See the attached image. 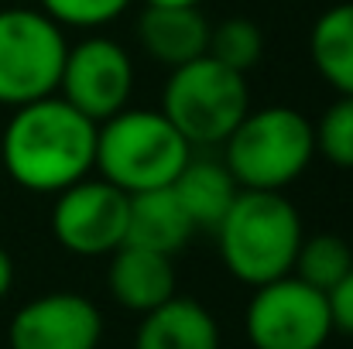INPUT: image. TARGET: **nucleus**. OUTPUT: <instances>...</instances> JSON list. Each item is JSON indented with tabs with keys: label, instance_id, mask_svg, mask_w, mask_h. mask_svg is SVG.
I'll return each mask as SVG.
<instances>
[{
	"label": "nucleus",
	"instance_id": "obj_1",
	"mask_svg": "<svg viewBox=\"0 0 353 349\" xmlns=\"http://www.w3.org/2000/svg\"><path fill=\"white\" fill-rule=\"evenodd\" d=\"M0 165L28 192H62L97 168V123L59 93L17 107L0 137Z\"/></svg>",
	"mask_w": 353,
	"mask_h": 349
},
{
	"label": "nucleus",
	"instance_id": "obj_2",
	"mask_svg": "<svg viewBox=\"0 0 353 349\" xmlns=\"http://www.w3.org/2000/svg\"><path fill=\"white\" fill-rule=\"evenodd\" d=\"M220 257L236 281L261 288L295 267L302 243V216L281 192H250L240 189L230 213L216 226Z\"/></svg>",
	"mask_w": 353,
	"mask_h": 349
},
{
	"label": "nucleus",
	"instance_id": "obj_3",
	"mask_svg": "<svg viewBox=\"0 0 353 349\" xmlns=\"http://www.w3.org/2000/svg\"><path fill=\"white\" fill-rule=\"evenodd\" d=\"M189 158V140L161 110H120L97 127L100 178L127 195L168 189Z\"/></svg>",
	"mask_w": 353,
	"mask_h": 349
},
{
	"label": "nucleus",
	"instance_id": "obj_4",
	"mask_svg": "<svg viewBox=\"0 0 353 349\" xmlns=\"http://www.w3.org/2000/svg\"><path fill=\"white\" fill-rule=\"evenodd\" d=\"M316 158L312 120L292 107L247 110L223 140V165L240 189L281 192L305 175Z\"/></svg>",
	"mask_w": 353,
	"mask_h": 349
},
{
	"label": "nucleus",
	"instance_id": "obj_5",
	"mask_svg": "<svg viewBox=\"0 0 353 349\" xmlns=\"http://www.w3.org/2000/svg\"><path fill=\"white\" fill-rule=\"evenodd\" d=\"M250 110L243 76L213 62L210 55L172 69L161 96V114L189 140V147L223 144Z\"/></svg>",
	"mask_w": 353,
	"mask_h": 349
},
{
	"label": "nucleus",
	"instance_id": "obj_6",
	"mask_svg": "<svg viewBox=\"0 0 353 349\" xmlns=\"http://www.w3.org/2000/svg\"><path fill=\"white\" fill-rule=\"evenodd\" d=\"M65 31L31 7L0 10V107H28L55 96L65 65Z\"/></svg>",
	"mask_w": 353,
	"mask_h": 349
},
{
	"label": "nucleus",
	"instance_id": "obj_7",
	"mask_svg": "<svg viewBox=\"0 0 353 349\" xmlns=\"http://www.w3.org/2000/svg\"><path fill=\"white\" fill-rule=\"evenodd\" d=\"M243 329L254 349H323L333 336L326 295L295 274L254 288Z\"/></svg>",
	"mask_w": 353,
	"mask_h": 349
},
{
	"label": "nucleus",
	"instance_id": "obj_8",
	"mask_svg": "<svg viewBox=\"0 0 353 349\" xmlns=\"http://www.w3.org/2000/svg\"><path fill=\"white\" fill-rule=\"evenodd\" d=\"M134 93V62L114 38L93 34L65 52L59 96L72 103L83 116H90L97 127L120 110H127V100Z\"/></svg>",
	"mask_w": 353,
	"mask_h": 349
},
{
	"label": "nucleus",
	"instance_id": "obj_9",
	"mask_svg": "<svg viewBox=\"0 0 353 349\" xmlns=\"http://www.w3.org/2000/svg\"><path fill=\"white\" fill-rule=\"evenodd\" d=\"M52 233L76 257H110L127 236V192L107 178H83L59 192Z\"/></svg>",
	"mask_w": 353,
	"mask_h": 349
},
{
	"label": "nucleus",
	"instance_id": "obj_10",
	"mask_svg": "<svg viewBox=\"0 0 353 349\" xmlns=\"http://www.w3.org/2000/svg\"><path fill=\"white\" fill-rule=\"evenodd\" d=\"M103 339L100 308L76 291L38 295L17 308L7 329L10 349H97Z\"/></svg>",
	"mask_w": 353,
	"mask_h": 349
},
{
	"label": "nucleus",
	"instance_id": "obj_11",
	"mask_svg": "<svg viewBox=\"0 0 353 349\" xmlns=\"http://www.w3.org/2000/svg\"><path fill=\"white\" fill-rule=\"evenodd\" d=\"M175 257L123 243L110 253L107 284L120 308L148 315L175 295Z\"/></svg>",
	"mask_w": 353,
	"mask_h": 349
},
{
	"label": "nucleus",
	"instance_id": "obj_12",
	"mask_svg": "<svg viewBox=\"0 0 353 349\" xmlns=\"http://www.w3.org/2000/svg\"><path fill=\"white\" fill-rule=\"evenodd\" d=\"M210 28L199 7H144L137 17V41L148 59L179 69L206 55Z\"/></svg>",
	"mask_w": 353,
	"mask_h": 349
},
{
	"label": "nucleus",
	"instance_id": "obj_13",
	"mask_svg": "<svg viewBox=\"0 0 353 349\" xmlns=\"http://www.w3.org/2000/svg\"><path fill=\"white\" fill-rule=\"evenodd\" d=\"M134 349H220V322L189 295H172L154 312L141 315Z\"/></svg>",
	"mask_w": 353,
	"mask_h": 349
},
{
	"label": "nucleus",
	"instance_id": "obj_14",
	"mask_svg": "<svg viewBox=\"0 0 353 349\" xmlns=\"http://www.w3.org/2000/svg\"><path fill=\"white\" fill-rule=\"evenodd\" d=\"M192 220L179 206L172 189H151L127 195V236L123 243L175 257L192 240Z\"/></svg>",
	"mask_w": 353,
	"mask_h": 349
},
{
	"label": "nucleus",
	"instance_id": "obj_15",
	"mask_svg": "<svg viewBox=\"0 0 353 349\" xmlns=\"http://www.w3.org/2000/svg\"><path fill=\"white\" fill-rule=\"evenodd\" d=\"M168 189L175 192L179 206L185 209L196 230H216L220 220L230 213L234 199L240 195V185L223 161L196 158V154L185 161V168L175 175Z\"/></svg>",
	"mask_w": 353,
	"mask_h": 349
},
{
	"label": "nucleus",
	"instance_id": "obj_16",
	"mask_svg": "<svg viewBox=\"0 0 353 349\" xmlns=\"http://www.w3.org/2000/svg\"><path fill=\"white\" fill-rule=\"evenodd\" d=\"M309 55L316 72L340 93L353 96V0L323 10L309 34Z\"/></svg>",
	"mask_w": 353,
	"mask_h": 349
},
{
	"label": "nucleus",
	"instance_id": "obj_17",
	"mask_svg": "<svg viewBox=\"0 0 353 349\" xmlns=\"http://www.w3.org/2000/svg\"><path fill=\"white\" fill-rule=\"evenodd\" d=\"M350 267H353L350 243L343 236H336V233H316V236H302L292 274L299 281H305L309 288L326 295Z\"/></svg>",
	"mask_w": 353,
	"mask_h": 349
},
{
	"label": "nucleus",
	"instance_id": "obj_18",
	"mask_svg": "<svg viewBox=\"0 0 353 349\" xmlns=\"http://www.w3.org/2000/svg\"><path fill=\"white\" fill-rule=\"evenodd\" d=\"M261 52H264V34L250 17H223L220 24L210 28L206 55L240 76L261 62Z\"/></svg>",
	"mask_w": 353,
	"mask_h": 349
},
{
	"label": "nucleus",
	"instance_id": "obj_19",
	"mask_svg": "<svg viewBox=\"0 0 353 349\" xmlns=\"http://www.w3.org/2000/svg\"><path fill=\"white\" fill-rule=\"evenodd\" d=\"M316 151L340 171H353V96H336L312 123Z\"/></svg>",
	"mask_w": 353,
	"mask_h": 349
},
{
	"label": "nucleus",
	"instance_id": "obj_20",
	"mask_svg": "<svg viewBox=\"0 0 353 349\" xmlns=\"http://www.w3.org/2000/svg\"><path fill=\"white\" fill-rule=\"evenodd\" d=\"M130 7V0H41V10L59 24V28H103L117 21Z\"/></svg>",
	"mask_w": 353,
	"mask_h": 349
},
{
	"label": "nucleus",
	"instance_id": "obj_21",
	"mask_svg": "<svg viewBox=\"0 0 353 349\" xmlns=\"http://www.w3.org/2000/svg\"><path fill=\"white\" fill-rule=\"evenodd\" d=\"M326 305H330L333 332H347V336H353V267L326 291Z\"/></svg>",
	"mask_w": 353,
	"mask_h": 349
},
{
	"label": "nucleus",
	"instance_id": "obj_22",
	"mask_svg": "<svg viewBox=\"0 0 353 349\" xmlns=\"http://www.w3.org/2000/svg\"><path fill=\"white\" fill-rule=\"evenodd\" d=\"M10 284H14V260H10V253L0 246V302L7 298Z\"/></svg>",
	"mask_w": 353,
	"mask_h": 349
},
{
	"label": "nucleus",
	"instance_id": "obj_23",
	"mask_svg": "<svg viewBox=\"0 0 353 349\" xmlns=\"http://www.w3.org/2000/svg\"><path fill=\"white\" fill-rule=\"evenodd\" d=\"M203 0H144V7H199Z\"/></svg>",
	"mask_w": 353,
	"mask_h": 349
}]
</instances>
